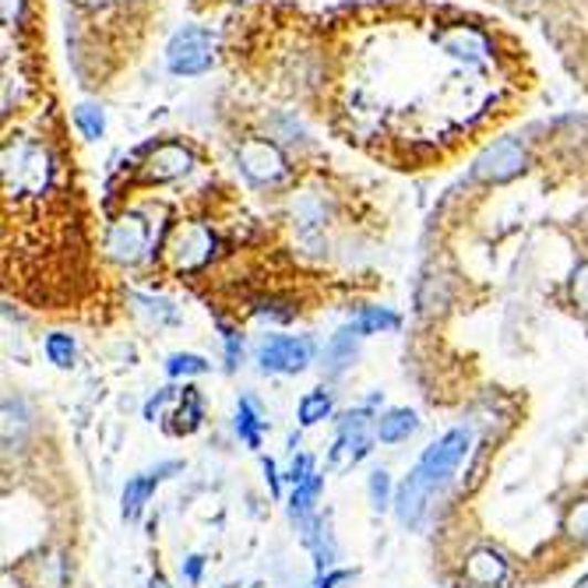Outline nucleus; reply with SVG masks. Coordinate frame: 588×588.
<instances>
[{"label": "nucleus", "instance_id": "obj_1", "mask_svg": "<svg viewBox=\"0 0 588 588\" xmlns=\"http://www.w3.org/2000/svg\"><path fill=\"white\" fill-rule=\"evenodd\" d=\"M469 444H472V433L465 427H459V430H448L438 444H430L423 451L420 465L409 472V480L402 483V490H398V497H395L398 522L409 525V528H416L423 522L430 497L454 476V469L465 462Z\"/></svg>", "mask_w": 588, "mask_h": 588}, {"label": "nucleus", "instance_id": "obj_2", "mask_svg": "<svg viewBox=\"0 0 588 588\" xmlns=\"http://www.w3.org/2000/svg\"><path fill=\"white\" fill-rule=\"evenodd\" d=\"M216 61V43L212 32H204L198 25L180 29L166 46V64L174 74H201Z\"/></svg>", "mask_w": 588, "mask_h": 588}, {"label": "nucleus", "instance_id": "obj_3", "mask_svg": "<svg viewBox=\"0 0 588 588\" xmlns=\"http://www.w3.org/2000/svg\"><path fill=\"white\" fill-rule=\"evenodd\" d=\"M166 254H169V261H174L180 272H198L216 254V233L208 230V225H201V222L177 225L174 237H169Z\"/></svg>", "mask_w": 588, "mask_h": 588}, {"label": "nucleus", "instance_id": "obj_4", "mask_svg": "<svg viewBox=\"0 0 588 588\" xmlns=\"http://www.w3.org/2000/svg\"><path fill=\"white\" fill-rule=\"evenodd\" d=\"M314 359L311 338H290V335H272L258 346V364L269 374H300Z\"/></svg>", "mask_w": 588, "mask_h": 588}, {"label": "nucleus", "instance_id": "obj_5", "mask_svg": "<svg viewBox=\"0 0 588 588\" xmlns=\"http://www.w3.org/2000/svg\"><path fill=\"white\" fill-rule=\"evenodd\" d=\"M374 438H377V430H370V416L367 412H349L343 420V427H338V441L332 448V465L349 469L359 459H367Z\"/></svg>", "mask_w": 588, "mask_h": 588}, {"label": "nucleus", "instance_id": "obj_6", "mask_svg": "<svg viewBox=\"0 0 588 588\" xmlns=\"http://www.w3.org/2000/svg\"><path fill=\"white\" fill-rule=\"evenodd\" d=\"M145 246H148V225L141 216H120L117 222L109 225V233H106V254L113 261H138L145 254Z\"/></svg>", "mask_w": 588, "mask_h": 588}, {"label": "nucleus", "instance_id": "obj_7", "mask_svg": "<svg viewBox=\"0 0 588 588\" xmlns=\"http://www.w3.org/2000/svg\"><path fill=\"white\" fill-rule=\"evenodd\" d=\"M240 166H243V174L258 183H275L282 174H286L282 151L272 141H261V138H251L240 145Z\"/></svg>", "mask_w": 588, "mask_h": 588}, {"label": "nucleus", "instance_id": "obj_8", "mask_svg": "<svg viewBox=\"0 0 588 588\" xmlns=\"http://www.w3.org/2000/svg\"><path fill=\"white\" fill-rule=\"evenodd\" d=\"M522 166H525V148L515 138H501L483 151V159L476 162V177L480 180H511L515 174H522Z\"/></svg>", "mask_w": 588, "mask_h": 588}, {"label": "nucleus", "instance_id": "obj_9", "mask_svg": "<svg viewBox=\"0 0 588 588\" xmlns=\"http://www.w3.org/2000/svg\"><path fill=\"white\" fill-rule=\"evenodd\" d=\"M465 578L480 588H493L507 578V560L497 554V549H472L465 560Z\"/></svg>", "mask_w": 588, "mask_h": 588}, {"label": "nucleus", "instance_id": "obj_10", "mask_svg": "<svg viewBox=\"0 0 588 588\" xmlns=\"http://www.w3.org/2000/svg\"><path fill=\"white\" fill-rule=\"evenodd\" d=\"M177 469H180L177 462H166V465H159L156 472H145V476L130 480L127 490H124V518H127V522H135V518L141 515L145 501L151 497V490H156V486L166 480V472H177Z\"/></svg>", "mask_w": 588, "mask_h": 588}, {"label": "nucleus", "instance_id": "obj_11", "mask_svg": "<svg viewBox=\"0 0 588 588\" xmlns=\"http://www.w3.org/2000/svg\"><path fill=\"white\" fill-rule=\"evenodd\" d=\"M191 169V151L183 145H159L148 159V177L151 180H177Z\"/></svg>", "mask_w": 588, "mask_h": 588}, {"label": "nucleus", "instance_id": "obj_12", "mask_svg": "<svg viewBox=\"0 0 588 588\" xmlns=\"http://www.w3.org/2000/svg\"><path fill=\"white\" fill-rule=\"evenodd\" d=\"M416 427H420V420H416V412L409 409H391L388 416H381L377 420V441H385V444H398V441H406L409 433H416Z\"/></svg>", "mask_w": 588, "mask_h": 588}, {"label": "nucleus", "instance_id": "obj_13", "mask_svg": "<svg viewBox=\"0 0 588 588\" xmlns=\"http://www.w3.org/2000/svg\"><path fill=\"white\" fill-rule=\"evenodd\" d=\"M356 328H343L335 338H332V346L325 353V370L328 374H343L349 364H353V356H356Z\"/></svg>", "mask_w": 588, "mask_h": 588}, {"label": "nucleus", "instance_id": "obj_14", "mask_svg": "<svg viewBox=\"0 0 588 588\" xmlns=\"http://www.w3.org/2000/svg\"><path fill=\"white\" fill-rule=\"evenodd\" d=\"M67 581V564L61 554H46L35 560V588H64Z\"/></svg>", "mask_w": 588, "mask_h": 588}, {"label": "nucleus", "instance_id": "obj_15", "mask_svg": "<svg viewBox=\"0 0 588 588\" xmlns=\"http://www.w3.org/2000/svg\"><path fill=\"white\" fill-rule=\"evenodd\" d=\"M261 430H264V420L258 416V409H254L251 398H243L240 409H237V433H240V438L251 444V448H261Z\"/></svg>", "mask_w": 588, "mask_h": 588}, {"label": "nucleus", "instance_id": "obj_16", "mask_svg": "<svg viewBox=\"0 0 588 588\" xmlns=\"http://www.w3.org/2000/svg\"><path fill=\"white\" fill-rule=\"evenodd\" d=\"M353 328H356L359 335L395 332V328H398V314H391L388 307H370V311H364V314L353 321Z\"/></svg>", "mask_w": 588, "mask_h": 588}, {"label": "nucleus", "instance_id": "obj_17", "mask_svg": "<svg viewBox=\"0 0 588 588\" xmlns=\"http://www.w3.org/2000/svg\"><path fill=\"white\" fill-rule=\"evenodd\" d=\"M317 493H321V476L314 472V476L303 480V483L296 486V493H293L290 515H293L296 522H307V518H311V507H314V501H317Z\"/></svg>", "mask_w": 588, "mask_h": 588}, {"label": "nucleus", "instance_id": "obj_18", "mask_svg": "<svg viewBox=\"0 0 588 588\" xmlns=\"http://www.w3.org/2000/svg\"><path fill=\"white\" fill-rule=\"evenodd\" d=\"M201 416H204V409H201V395H198V388H183V402H180V409H177V433H191V430H198V423H201Z\"/></svg>", "mask_w": 588, "mask_h": 588}, {"label": "nucleus", "instance_id": "obj_19", "mask_svg": "<svg viewBox=\"0 0 588 588\" xmlns=\"http://www.w3.org/2000/svg\"><path fill=\"white\" fill-rule=\"evenodd\" d=\"M328 412H332V395H328V391H311V395H303V402H300V423H303V427L321 423Z\"/></svg>", "mask_w": 588, "mask_h": 588}, {"label": "nucleus", "instance_id": "obj_20", "mask_svg": "<svg viewBox=\"0 0 588 588\" xmlns=\"http://www.w3.org/2000/svg\"><path fill=\"white\" fill-rule=\"evenodd\" d=\"M564 536L588 543V501H575L564 515Z\"/></svg>", "mask_w": 588, "mask_h": 588}, {"label": "nucleus", "instance_id": "obj_21", "mask_svg": "<svg viewBox=\"0 0 588 588\" xmlns=\"http://www.w3.org/2000/svg\"><path fill=\"white\" fill-rule=\"evenodd\" d=\"M74 124L82 127V135H85V138H103V130H106L103 109H99V106H88V103L74 109Z\"/></svg>", "mask_w": 588, "mask_h": 588}, {"label": "nucleus", "instance_id": "obj_22", "mask_svg": "<svg viewBox=\"0 0 588 588\" xmlns=\"http://www.w3.org/2000/svg\"><path fill=\"white\" fill-rule=\"evenodd\" d=\"M46 356H50V364H56V367H71L74 364V338L71 335H50L46 338Z\"/></svg>", "mask_w": 588, "mask_h": 588}, {"label": "nucleus", "instance_id": "obj_23", "mask_svg": "<svg viewBox=\"0 0 588 588\" xmlns=\"http://www.w3.org/2000/svg\"><path fill=\"white\" fill-rule=\"evenodd\" d=\"M166 370L174 374V377H183V374H204L208 370V364L201 356H195V353H174L166 359Z\"/></svg>", "mask_w": 588, "mask_h": 588}, {"label": "nucleus", "instance_id": "obj_24", "mask_svg": "<svg viewBox=\"0 0 588 588\" xmlns=\"http://www.w3.org/2000/svg\"><path fill=\"white\" fill-rule=\"evenodd\" d=\"M370 501H374L377 511H385L391 504V480H388L385 469H377L370 476Z\"/></svg>", "mask_w": 588, "mask_h": 588}, {"label": "nucleus", "instance_id": "obj_25", "mask_svg": "<svg viewBox=\"0 0 588 588\" xmlns=\"http://www.w3.org/2000/svg\"><path fill=\"white\" fill-rule=\"evenodd\" d=\"M571 300H575V307L588 314V264H581V269L575 272L571 279Z\"/></svg>", "mask_w": 588, "mask_h": 588}, {"label": "nucleus", "instance_id": "obj_26", "mask_svg": "<svg viewBox=\"0 0 588 588\" xmlns=\"http://www.w3.org/2000/svg\"><path fill=\"white\" fill-rule=\"evenodd\" d=\"M222 332H225V356H230V367H237L240 364V338L230 328H222Z\"/></svg>", "mask_w": 588, "mask_h": 588}, {"label": "nucleus", "instance_id": "obj_27", "mask_svg": "<svg viewBox=\"0 0 588 588\" xmlns=\"http://www.w3.org/2000/svg\"><path fill=\"white\" fill-rule=\"evenodd\" d=\"M18 8H22V0H4V25L8 29L18 22Z\"/></svg>", "mask_w": 588, "mask_h": 588}, {"label": "nucleus", "instance_id": "obj_28", "mask_svg": "<svg viewBox=\"0 0 588 588\" xmlns=\"http://www.w3.org/2000/svg\"><path fill=\"white\" fill-rule=\"evenodd\" d=\"M346 578H349V571H335V575H328V578H321L314 588H335L338 581H346Z\"/></svg>", "mask_w": 588, "mask_h": 588}, {"label": "nucleus", "instance_id": "obj_29", "mask_svg": "<svg viewBox=\"0 0 588 588\" xmlns=\"http://www.w3.org/2000/svg\"><path fill=\"white\" fill-rule=\"evenodd\" d=\"M183 575H187V581H198V575H201V557H191V560H187Z\"/></svg>", "mask_w": 588, "mask_h": 588}, {"label": "nucleus", "instance_id": "obj_30", "mask_svg": "<svg viewBox=\"0 0 588 588\" xmlns=\"http://www.w3.org/2000/svg\"><path fill=\"white\" fill-rule=\"evenodd\" d=\"M264 476H269V486H272V493L279 497V480H275V465L272 462H264Z\"/></svg>", "mask_w": 588, "mask_h": 588}, {"label": "nucleus", "instance_id": "obj_31", "mask_svg": "<svg viewBox=\"0 0 588 588\" xmlns=\"http://www.w3.org/2000/svg\"><path fill=\"white\" fill-rule=\"evenodd\" d=\"M82 8H106V4H113V0H78Z\"/></svg>", "mask_w": 588, "mask_h": 588}]
</instances>
